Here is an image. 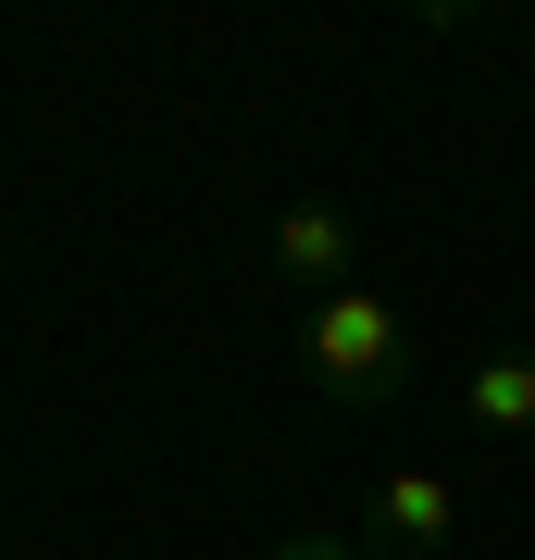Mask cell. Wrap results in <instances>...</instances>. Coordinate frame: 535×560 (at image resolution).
Here are the masks:
<instances>
[{"label":"cell","instance_id":"obj_1","mask_svg":"<svg viewBox=\"0 0 535 560\" xmlns=\"http://www.w3.org/2000/svg\"><path fill=\"white\" fill-rule=\"evenodd\" d=\"M299 361H312L337 399H398V386L423 374L411 324H398V300H374V287H337V300L299 312Z\"/></svg>","mask_w":535,"mask_h":560},{"label":"cell","instance_id":"obj_2","mask_svg":"<svg viewBox=\"0 0 535 560\" xmlns=\"http://www.w3.org/2000/svg\"><path fill=\"white\" fill-rule=\"evenodd\" d=\"M275 261H287L299 300H337L349 261H361V224H349L337 200H287V212H275Z\"/></svg>","mask_w":535,"mask_h":560},{"label":"cell","instance_id":"obj_3","mask_svg":"<svg viewBox=\"0 0 535 560\" xmlns=\"http://www.w3.org/2000/svg\"><path fill=\"white\" fill-rule=\"evenodd\" d=\"M449 523H461V499H449V474H423V460L374 486V536H386L398 560H437V548H449Z\"/></svg>","mask_w":535,"mask_h":560},{"label":"cell","instance_id":"obj_4","mask_svg":"<svg viewBox=\"0 0 535 560\" xmlns=\"http://www.w3.org/2000/svg\"><path fill=\"white\" fill-rule=\"evenodd\" d=\"M461 411H474L486 436H535V361H523V349L474 361V374H461Z\"/></svg>","mask_w":535,"mask_h":560},{"label":"cell","instance_id":"obj_5","mask_svg":"<svg viewBox=\"0 0 535 560\" xmlns=\"http://www.w3.org/2000/svg\"><path fill=\"white\" fill-rule=\"evenodd\" d=\"M261 560H361V548L337 536V523H287V536H275V548H261Z\"/></svg>","mask_w":535,"mask_h":560}]
</instances>
